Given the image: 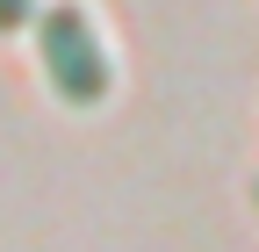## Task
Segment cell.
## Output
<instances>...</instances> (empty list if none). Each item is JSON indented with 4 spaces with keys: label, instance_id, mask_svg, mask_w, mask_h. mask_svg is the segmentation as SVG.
<instances>
[{
    "label": "cell",
    "instance_id": "cell-3",
    "mask_svg": "<svg viewBox=\"0 0 259 252\" xmlns=\"http://www.w3.org/2000/svg\"><path fill=\"white\" fill-rule=\"evenodd\" d=\"M252 202H259V180H252Z\"/></svg>",
    "mask_w": 259,
    "mask_h": 252
},
{
    "label": "cell",
    "instance_id": "cell-1",
    "mask_svg": "<svg viewBox=\"0 0 259 252\" xmlns=\"http://www.w3.org/2000/svg\"><path fill=\"white\" fill-rule=\"evenodd\" d=\"M36 58H44V79L58 101L72 108H94L108 94V51H101V29H94L87 8H72V0H51V8L36 15Z\"/></svg>",
    "mask_w": 259,
    "mask_h": 252
},
{
    "label": "cell",
    "instance_id": "cell-2",
    "mask_svg": "<svg viewBox=\"0 0 259 252\" xmlns=\"http://www.w3.org/2000/svg\"><path fill=\"white\" fill-rule=\"evenodd\" d=\"M22 22H36V0H0V36H15Z\"/></svg>",
    "mask_w": 259,
    "mask_h": 252
}]
</instances>
